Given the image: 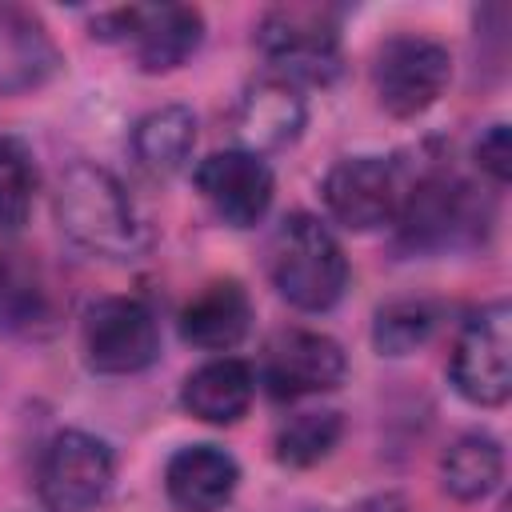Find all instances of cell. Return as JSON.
Masks as SVG:
<instances>
[{"mask_svg":"<svg viewBox=\"0 0 512 512\" xmlns=\"http://www.w3.org/2000/svg\"><path fill=\"white\" fill-rule=\"evenodd\" d=\"M60 232L104 260H132L144 244V224L124 184L100 164H72L56 184Z\"/></svg>","mask_w":512,"mask_h":512,"instance_id":"6da1fadb","label":"cell"},{"mask_svg":"<svg viewBox=\"0 0 512 512\" xmlns=\"http://www.w3.org/2000/svg\"><path fill=\"white\" fill-rule=\"evenodd\" d=\"M452 76V60L448 48L428 40V36H392L376 48L372 60V88L384 112L392 116H420L424 108H432L444 92Z\"/></svg>","mask_w":512,"mask_h":512,"instance_id":"277c9868","label":"cell"},{"mask_svg":"<svg viewBox=\"0 0 512 512\" xmlns=\"http://www.w3.org/2000/svg\"><path fill=\"white\" fill-rule=\"evenodd\" d=\"M268 272H272L276 292L300 312L332 308L348 284L344 248L308 212H292L280 220L272 248H268Z\"/></svg>","mask_w":512,"mask_h":512,"instance_id":"7a4b0ae2","label":"cell"},{"mask_svg":"<svg viewBox=\"0 0 512 512\" xmlns=\"http://www.w3.org/2000/svg\"><path fill=\"white\" fill-rule=\"evenodd\" d=\"M348 372L344 348L320 332H284L268 344L264 356V388L276 400H300L332 392Z\"/></svg>","mask_w":512,"mask_h":512,"instance_id":"30bf717a","label":"cell"},{"mask_svg":"<svg viewBox=\"0 0 512 512\" xmlns=\"http://www.w3.org/2000/svg\"><path fill=\"white\" fill-rule=\"evenodd\" d=\"M84 360L92 372L104 376H128L144 372L160 356V328L148 304L132 296H108L96 300L84 316Z\"/></svg>","mask_w":512,"mask_h":512,"instance_id":"8992f818","label":"cell"},{"mask_svg":"<svg viewBox=\"0 0 512 512\" xmlns=\"http://www.w3.org/2000/svg\"><path fill=\"white\" fill-rule=\"evenodd\" d=\"M476 164L496 180L504 184L512 176V136H508V124H492L480 140H476Z\"/></svg>","mask_w":512,"mask_h":512,"instance_id":"cb8c5ba5","label":"cell"},{"mask_svg":"<svg viewBox=\"0 0 512 512\" xmlns=\"http://www.w3.org/2000/svg\"><path fill=\"white\" fill-rule=\"evenodd\" d=\"M196 144V116L184 104H164L132 128V152L152 176H172L188 164Z\"/></svg>","mask_w":512,"mask_h":512,"instance_id":"d6986e66","label":"cell"},{"mask_svg":"<svg viewBox=\"0 0 512 512\" xmlns=\"http://www.w3.org/2000/svg\"><path fill=\"white\" fill-rule=\"evenodd\" d=\"M124 40H132V56L144 72L180 68L204 40V16L192 4H148L128 8Z\"/></svg>","mask_w":512,"mask_h":512,"instance_id":"8fae6325","label":"cell"},{"mask_svg":"<svg viewBox=\"0 0 512 512\" xmlns=\"http://www.w3.org/2000/svg\"><path fill=\"white\" fill-rule=\"evenodd\" d=\"M500 476H504V448L488 432H464L440 456L444 492L464 504L484 500L500 484Z\"/></svg>","mask_w":512,"mask_h":512,"instance_id":"ffe728a7","label":"cell"},{"mask_svg":"<svg viewBox=\"0 0 512 512\" xmlns=\"http://www.w3.org/2000/svg\"><path fill=\"white\" fill-rule=\"evenodd\" d=\"M60 52L48 28L20 4H0V92H28L56 76Z\"/></svg>","mask_w":512,"mask_h":512,"instance_id":"5bb4252c","label":"cell"},{"mask_svg":"<svg viewBox=\"0 0 512 512\" xmlns=\"http://www.w3.org/2000/svg\"><path fill=\"white\" fill-rule=\"evenodd\" d=\"M276 76L288 84H328L340 72V24L324 4H280L256 32Z\"/></svg>","mask_w":512,"mask_h":512,"instance_id":"3957f363","label":"cell"},{"mask_svg":"<svg viewBox=\"0 0 512 512\" xmlns=\"http://www.w3.org/2000/svg\"><path fill=\"white\" fill-rule=\"evenodd\" d=\"M452 384L468 404L496 408L512 392V308L504 300L480 308L456 348H452Z\"/></svg>","mask_w":512,"mask_h":512,"instance_id":"5b68a950","label":"cell"},{"mask_svg":"<svg viewBox=\"0 0 512 512\" xmlns=\"http://www.w3.org/2000/svg\"><path fill=\"white\" fill-rule=\"evenodd\" d=\"M252 328V300L236 280H212L180 312V336L204 352L236 348Z\"/></svg>","mask_w":512,"mask_h":512,"instance_id":"9a60e30c","label":"cell"},{"mask_svg":"<svg viewBox=\"0 0 512 512\" xmlns=\"http://www.w3.org/2000/svg\"><path fill=\"white\" fill-rule=\"evenodd\" d=\"M36 488L48 512H96L112 488V452L88 432H60L40 456Z\"/></svg>","mask_w":512,"mask_h":512,"instance_id":"52a82bcc","label":"cell"},{"mask_svg":"<svg viewBox=\"0 0 512 512\" xmlns=\"http://www.w3.org/2000/svg\"><path fill=\"white\" fill-rule=\"evenodd\" d=\"M476 224L472 212V196L464 184L448 180V176H428L412 188L408 204H404V236L412 248H436V244H452L460 232H468Z\"/></svg>","mask_w":512,"mask_h":512,"instance_id":"2e32d148","label":"cell"},{"mask_svg":"<svg viewBox=\"0 0 512 512\" xmlns=\"http://www.w3.org/2000/svg\"><path fill=\"white\" fill-rule=\"evenodd\" d=\"M232 124H236L244 152L260 156V152L284 148L304 128V96L296 84H288L280 76H264V80L244 88Z\"/></svg>","mask_w":512,"mask_h":512,"instance_id":"7c38bea8","label":"cell"},{"mask_svg":"<svg viewBox=\"0 0 512 512\" xmlns=\"http://www.w3.org/2000/svg\"><path fill=\"white\" fill-rule=\"evenodd\" d=\"M52 328V292L36 260L24 252H0V332L40 336Z\"/></svg>","mask_w":512,"mask_h":512,"instance_id":"ac0fdd59","label":"cell"},{"mask_svg":"<svg viewBox=\"0 0 512 512\" xmlns=\"http://www.w3.org/2000/svg\"><path fill=\"white\" fill-rule=\"evenodd\" d=\"M252 392H256L252 368L244 360H236V356H220V360L200 364L184 380L180 400L204 424H236L248 412Z\"/></svg>","mask_w":512,"mask_h":512,"instance_id":"e0dca14e","label":"cell"},{"mask_svg":"<svg viewBox=\"0 0 512 512\" xmlns=\"http://www.w3.org/2000/svg\"><path fill=\"white\" fill-rule=\"evenodd\" d=\"M196 188L212 204V212L232 228H252L264 220L272 204V168L244 148H224L200 160Z\"/></svg>","mask_w":512,"mask_h":512,"instance_id":"9c48e42d","label":"cell"},{"mask_svg":"<svg viewBox=\"0 0 512 512\" xmlns=\"http://www.w3.org/2000/svg\"><path fill=\"white\" fill-rule=\"evenodd\" d=\"M344 424H340V412H300L292 420L280 424L272 448H276V460L288 464V468H308V464H320L336 440H340Z\"/></svg>","mask_w":512,"mask_h":512,"instance_id":"44dd1931","label":"cell"},{"mask_svg":"<svg viewBox=\"0 0 512 512\" xmlns=\"http://www.w3.org/2000/svg\"><path fill=\"white\" fill-rule=\"evenodd\" d=\"M36 196V164L24 140L0 136V232H16Z\"/></svg>","mask_w":512,"mask_h":512,"instance_id":"7402d4cb","label":"cell"},{"mask_svg":"<svg viewBox=\"0 0 512 512\" xmlns=\"http://www.w3.org/2000/svg\"><path fill=\"white\" fill-rule=\"evenodd\" d=\"M320 192L328 212L356 232L380 228L400 212V176L380 156H348L332 164Z\"/></svg>","mask_w":512,"mask_h":512,"instance_id":"ba28073f","label":"cell"},{"mask_svg":"<svg viewBox=\"0 0 512 512\" xmlns=\"http://www.w3.org/2000/svg\"><path fill=\"white\" fill-rule=\"evenodd\" d=\"M240 468L216 444H188L164 468L168 500L180 512H220L236 492Z\"/></svg>","mask_w":512,"mask_h":512,"instance_id":"4fadbf2b","label":"cell"},{"mask_svg":"<svg viewBox=\"0 0 512 512\" xmlns=\"http://www.w3.org/2000/svg\"><path fill=\"white\" fill-rule=\"evenodd\" d=\"M436 328V308L428 300H392L376 312L372 344L384 356H408L416 352Z\"/></svg>","mask_w":512,"mask_h":512,"instance_id":"603a6c76","label":"cell"}]
</instances>
